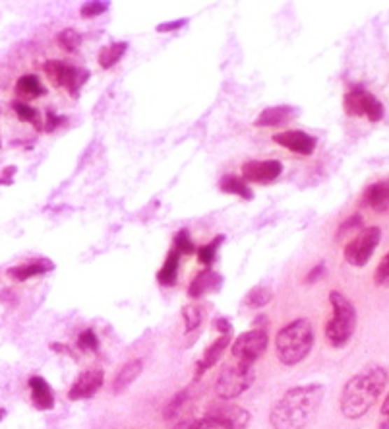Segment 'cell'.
Listing matches in <instances>:
<instances>
[{"instance_id":"obj_1","label":"cell","mask_w":389,"mask_h":429,"mask_svg":"<svg viewBox=\"0 0 389 429\" xmlns=\"http://www.w3.org/2000/svg\"><path fill=\"white\" fill-rule=\"evenodd\" d=\"M325 388L320 383L289 388L269 414L274 429H304L322 408Z\"/></svg>"},{"instance_id":"obj_2","label":"cell","mask_w":389,"mask_h":429,"mask_svg":"<svg viewBox=\"0 0 389 429\" xmlns=\"http://www.w3.org/2000/svg\"><path fill=\"white\" fill-rule=\"evenodd\" d=\"M388 381V369L381 365H370L353 375L341 390L339 404L343 416L348 420H358L368 414V410L378 402Z\"/></svg>"},{"instance_id":"obj_3","label":"cell","mask_w":389,"mask_h":429,"mask_svg":"<svg viewBox=\"0 0 389 429\" xmlns=\"http://www.w3.org/2000/svg\"><path fill=\"white\" fill-rule=\"evenodd\" d=\"M314 346V327L312 320L300 317L283 327L275 336V353L283 365H297Z\"/></svg>"},{"instance_id":"obj_4","label":"cell","mask_w":389,"mask_h":429,"mask_svg":"<svg viewBox=\"0 0 389 429\" xmlns=\"http://www.w3.org/2000/svg\"><path fill=\"white\" fill-rule=\"evenodd\" d=\"M333 315L325 325V338L333 348H343L351 342L356 328V309L353 301L341 292L330 294Z\"/></svg>"},{"instance_id":"obj_5","label":"cell","mask_w":389,"mask_h":429,"mask_svg":"<svg viewBox=\"0 0 389 429\" xmlns=\"http://www.w3.org/2000/svg\"><path fill=\"white\" fill-rule=\"evenodd\" d=\"M256 381V371L250 363H232L221 369L215 381V393L225 400H231L246 393Z\"/></svg>"},{"instance_id":"obj_6","label":"cell","mask_w":389,"mask_h":429,"mask_svg":"<svg viewBox=\"0 0 389 429\" xmlns=\"http://www.w3.org/2000/svg\"><path fill=\"white\" fill-rule=\"evenodd\" d=\"M381 239V229L378 226H370L360 229L347 245H345V261L351 266L362 268L366 266L372 254L378 249Z\"/></svg>"},{"instance_id":"obj_7","label":"cell","mask_w":389,"mask_h":429,"mask_svg":"<svg viewBox=\"0 0 389 429\" xmlns=\"http://www.w3.org/2000/svg\"><path fill=\"white\" fill-rule=\"evenodd\" d=\"M343 107L353 117H366L372 123H378L383 118V105L381 101L360 86L351 88L343 97Z\"/></svg>"},{"instance_id":"obj_8","label":"cell","mask_w":389,"mask_h":429,"mask_svg":"<svg viewBox=\"0 0 389 429\" xmlns=\"http://www.w3.org/2000/svg\"><path fill=\"white\" fill-rule=\"evenodd\" d=\"M45 74L49 76L50 82H55L58 88H64L68 93H72L74 97H78L80 88L85 84V80L90 78V72L85 68L72 67L66 64L62 60H47L45 62Z\"/></svg>"},{"instance_id":"obj_9","label":"cell","mask_w":389,"mask_h":429,"mask_svg":"<svg viewBox=\"0 0 389 429\" xmlns=\"http://www.w3.org/2000/svg\"><path fill=\"white\" fill-rule=\"evenodd\" d=\"M267 344H269L267 332L262 330V328H254V330H248V332H242L241 336L232 342L231 353L232 358H236L241 363L254 365V362H257L265 353Z\"/></svg>"},{"instance_id":"obj_10","label":"cell","mask_w":389,"mask_h":429,"mask_svg":"<svg viewBox=\"0 0 389 429\" xmlns=\"http://www.w3.org/2000/svg\"><path fill=\"white\" fill-rule=\"evenodd\" d=\"M206 418L213 421L219 429H246L250 423L248 410L227 402L211 404L207 408Z\"/></svg>"},{"instance_id":"obj_11","label":"cell","mask_w":389,"mask_h":429,"mask_svg":"<svg viewBox=\"0 0 389 429\" xmlns=\"http://www.w3.org/2000/svg\"><path fill=\"white\" fill-rule=\"evenodd\" d=\"M281 173L283 163L277 160H252L242 165V179L250 181V183H260V185L274 183Z\"/></svg>"},{"instance_id":"obj_12","label":"cell","mask_w":389,"mask_h":429,"mask_svg":"<svg viewBox=\"0 0 389 429\" xmlns=\"http://www.w3.org/2000/svg\"><path fill=\"white\" fill-rule=\"evenodd\" d=\"M105 381V373L101 369H90L82 373L80 377L76 379V383L70 388V400H83V398H92L97 395V390L103 387Z\"/></svg>"},{"instance_id":"obj_13","label":"cell","mask_w":389,"mask_h":429,"mask_svg":"<svg viewBox=\"0 0 389 429\" xmlns=\"http://www.w3.org/2000/svg\"><path fill=\"white\" fill-rule=\"evenodd\" d=\"M274 142H277L283 148L300 154V156H310L316 150V138L302 130H285L277 132L274 136Z\"/></svg>"},{"instance_id":"obj_14","label":"cell","mask_w":389,"mask_h":429,"mask_svg":"<svg viewBox=\"0 0 389 429\" xmlns=\"http://www.w3.org/2000/svg\"><path fill=\"white\" fill-rule=\"evenodd\" d=\"M52 268H55V262L45 259V257H37V259H31V261L24 262L20 266H12L8 270V276L17 280V282H24V280H29L34 276H43Z\"/></svg>"},{"instance_id":"obj_15","label":"cell","mask_w":389,"mask_h":429,"mask_svg":"<svg viewBox=\"0 0 389 429\" xmlns=\"http://www.w3.org/2000/svg\"><path fill=\"white\" fill-rule=\"evenodd\" d=\"M362 206L372 208L374 212L389 210V179L376 181L362 194Z\"/></svg>"},{"instance_id":"obj_16","label":"cell","mask_w":389,"mask_h":429,"mask_svg":"<svg viewBox=\"0 0 389 429\" xmlns=\"http://www.w3.org/2000/svg\"><path fill=\"white\" fill-rule=\"evenodd\" d=\"M297 111L289 107V105H277V107H267L260 113L256 118V126H264V128H274V126H283L295 117Z\"/></svg>"},{"instance_id":"obj_17","label":"cell","mask_w":389,"mask_h":429,"mask_svg":"<svg viewBox=\"0 0 389 429\" xmlns=\"http://www.w3.org/2000/svg\"><path fill=\"white\" fill-rule=\"evenodd\" d=\"M223 284V278L219 276L213 270H204L199 272L198 276L192 280L190 287H188V295L198 299L201 295H206L207 292H213L217 287Z\"/></svg>"},{"instance_id":"obj_18","label":"cell","mask_w":389,"mask_h":429,"mask_svg":"<svg viewBox=\"0 0 389 429\" xmlns=\"http://www.w3.org/2000/svg\"><path fill=\"white\" fill-rule=\"evenodd\" d=\"M229 344H231V334H221L213 344L207 348L204 358L198 362V377H201L207 369H211V367L221 360V355H223V352L227 350V346Z\"/></svg>"},{"instance_id":"obj_19","label":"cell","mask_w":389,"mask_h":429,"mask_svg":"<svg viewBox=\"0 0 389 429\" xmlns=\"http://www.w3.org/2000/svg\"><path fill=\"white\" fill-rule=\"evenodd\" d=\"M29 387H31V398L34 404L39 410H50L55 406V396L50 390L49 383L43 377H31L29 379Z\"/></svg>"},{"instance_id":"obj_20","label":"cell","mask_w":389,"mask_h":429,"mask_svg":"<svg viewBox=\"0 0 389 429\" xmlns=\"http://www.w3.org/2000/svg\"><path fill=\"white\" fill-rule=\"evenodd\" d=\"M141 369H143V362H141V360H134V362L125 363V365H122V369L118 371L115 383H113V393H115V395L125 393L126 388L130 387L134 381L138 379V375L141 373Z\"/></svg>"},{"instance_id":"obj_21","label":"cell","mask_w":389,"mask_h":429,"mask_svg":"<svg viewBox=\"0 0 389 429\" xmlns=\"http://www.w3.org/2000/svg\"><path fill=\"white\" fill-rule=\"evenodd\" d=\"M16 92L22 97H41L47 93L45 86L41 84V80L35 74L22 76L16 82Z\"/></svg>"},{"instance_id":"obj_22","label":"cell","mask_w":389,"mask_h":429,"mask_svg":"<svg viewBox=\"0 0 389 429\" xmlns=\"http://www.w3.org/2000/svg\"><path fill=\"white\" fill-rule=\"evenodd\" d=\"M178 264H181V254L173 249V251L167 254L165 264H163V268L159 270L157 274V280L163 286H174L176 274H178Z\"/></svg>"},{"instance_id":"obj_23","label":"cell","mask_w":389,"mask_h":429,"mask_svg":"<svg viewBox=\"0 0 389 429\" xmlns=\"http://www.w3.org/2000/svg\"><path fill=\"white\" fill-rule=\"evenodd\" d=\"M126 49H128V43L125 41H118V43H111V45H107V47H103V49L99 50V64L101 68H113L118 62V60L122 59V55L126 53Z\"/></svg>"},{"instance_id":"obj_24","label":"cell","mask_w":389,"mask_h":429,"mask_svg":"<svg viewBox=\"0 0 389 429\" xmlns=\"http://www.w3.org/2000/svg\"><path fill=\"white\" fill-rule=\"evenodd\" d=\"M219 186H221V191H225V193L236 194V196H242V198H246V200L252 198V191H250V186L246 185V181H244L242 177L225 175L223 179H221Z\"/></svg>"},{"instance_id":"obj_25","label":"cell","mask_w":389,"mask_h":429,"mask_svg":"<svg viewBox=\"0 0 389 429\" xmlns=\"http://www.w3.org/2000/svg\"><path fill=\"white\" fill-rule=\"evenodd\" d=\"M12 109L16 111L17 118H20L22 123H29V125H34L35 128H43L39 111L31 107L29 103H25V101H14V103H12Z\"/></svg>"},{"instance_id":"obj_26","label":"cell","mask_w":389,"mask_h":429,"mask_svg":"<svg viewBox=\"0 0 389 429\" xmlns=\"http://www.w3.org/2000/svg\"><path fill=\"white\" fill-rule=\"evenodd\" d=\"M274 299V294H271V290H267V287L264 286H257L254 287V290H250L248 294H246V297H244V303L248 305V307H265L267 303Z\"/></svg>"},{"instance_id":"obj_27","label":"cell","mask_w":389,"mask_h":429,"mask_svg":"<svg viewBox=\"0 0 389 429\" xmlns=\"http://www.w3.org/2000/svg\"><path fill=\"white\" fill-rule=\"evenodd\" d=\"M57 39L58 45L64 50H68V53H74V50H78V47L82 45V35L78 34L76 29H72V27L62 29V32L58 34Z\"/></svg>"},{"instance_id":"obj_28","label":"cell","mask_w":389,"mask_h":429,"mask_svg":"<svg viewBox=\"0 0 389 429\" xmlns=\"http://www.w3.org/2000/svg\"><path fill=\"white\" fill-rule=\"evenodd\" d=\"M183 319H184V330L190 334L192 330H196V328L201 325L204 315H201V309H199L198 305H186L183 309Z\"/></svg>"},{"instance_id":"obj_29","label":"cell","mask_w":389,"mask_h":429,"mask_svg":"<svg viewBox=\"0 0 389 429\" xmlns=\"http://www.w3.org/2000/svg\"><path fill=\"white\" fill-rule=\"evenodd\" d=\"M225 237L223 236H217L211 243L204 245V247H199L198 249V259L201 264H211V262L215 261V254H217V249H219V245L223 243Z\"/></svg>"},{"instance_id":"obj_30","label":"cell","mask_w":389,"mask_h":429,"mask_svg":"<svg viewBox=\"0 0 389 429\" xmlns=\"http://www.w3.org/2000/svg\"><path fill=\"white\" fill-rule=\"evenodd\" d=\"M188 400V390H183V393H178V395L173 396V400L167 404L165 406V412H163V418H165L167 421L174 420L178 414H181V410H183L184 402Z\"/></svg>"},{"instance_id":"obj_31","label":"cell","mask_w":389,"mask_h":429,"mask_svg":"<svg viewBox=\"0 0 389 429\" xmlns=\"http://www.w3.org/2000/svg\"><path fill=\"white\" fill-rule=\"evenodd\" d=\"M174 251L178 252V254H192V252L196 251L188 229H181L176 233V237H174Z\"/></svg>"},{"instance_id":"obj_32","label":"cell","mask_w":389,"mask_h":429,"mask_svg":"<svg viewBox=\"0 0 389 429\" xmlns=\"http://www.w3.org/2000/svg\"><path fill=\"white\" fill-rule=\"evenodd\" d=\"M97 346H99V340H97V336H95V332H93L92 328L83 330L82 334H80V338H78V348H80V350H85V352H95V350H97Z\"/></svg>"},{"instance_id":"obj_33","label":"cell","mask_w":389,"mask_h":429,"mask_svg":"<svg viewBox=\"0 0 389 429\" xmlns=\"http://www.w3.org/2000/svg\"><path fill=\"white\" fill-rule=\"evenodd\" d=\"M173 429H219L211 420L207 418H196V420H184L176 423Z\"/></svg>"},{"instance_id":"obj_34","label":"cell","mask_w":389,"mask_h":429,"mask_svg":"<svg viewBox=\"0 0 389 429\" xmlns=\"http://www.w3.org/2000/svg\"><path fill=\"white\" fill-rule=\"evenodd\" d=\"M374 282L378 286H388L389 284V251L386 252V257L381 259L378 268H376V274H374Z\"/></svg>"},{"instance_id":"obj_35","label":"cell","mask_w":389,"mask_h":429,"mask_svg":"<svg viewBox=\"0 0 389 429\" xmlns=\"http://www.w3.org/2000/svg\"><path fill=\"white\" fill-rule=\"evenodd\" d=\"M108 2H99V0H93V2H85L82 6V16L83 18H95L107 12Z\"/></svg>"},{"instance_id":"obj_36","label":"cell","mask_w":389,"mask_h":429,"mask_svg":"<svg viewBox=\"0 0 389 429\" xmlns=\"http://www.w3.org/2000/svg\"><path fill=\"white\" fill-rule=\"evenodd\" d=\"M362 226V218L356 214V216H353V218H348L347 222H343L339 226V231H337V239H343L345 237V233H348V231H353L355 227H360Z\"/></svg>"},{"instance_id":"obj_37","label":"cell","mask_w":389,"mask_h":429,"mask_svg":"<svg viewBox=\"0 0 389 429\" xmlns=\"http://www.w3.org/2000/svg\"><path fill=\"white\" fill-rule=\"evenodd\" d=\"M64 121H66V118L60 117V115H55L52 111H49V113H47V123H45V126H43V128H45L47 132H55V130H57L58 126L62 125Z\"/></svg>"},{"instance_id":"obj_38","label":"cell","mask_w":389,"mask_h":429,"mask_svg":"<svg viewBox=\"0 0 389 429\" xmlns=\"http://www.w3.org/2000/svg\"><path fill=\"white\" fill-rule=\"evenodd\" d=\"M188 20L186 18H183V20H176V22H169V24H161L157 25V32L159 34H167V32H173V29H178V27H183L184 24H186Z\"/></svg>"},{"instance_id":"obj_39","label":"cell","mask_w":389,"mask_h":429,"mask_svg":"<svg viewBox=\"0 0 389 429\" xmlns=\"http://www.w3.org/2000/svg\"><path fill=\"white\" fill-rule=\"evenodd\" d=\"M323 272H325V266H323V264H318L316 268L310 270V274L306 276V284H314V282H318V280L323 276Z\"/></svg>"},{"instance_id":"obj_40","label":"cell","mask_w":389,"mask_h":429,"mask_svg":"<svg viewBox=\"0 0 389 429\" xmlns=\"http://www.w3.org/2000/svg\"><path fill=\"white\" fill-rule=\"evenodd\" d=\"M215 327L217 330L221 332V334H232V327H231V322L227 319H219L215 322Z\"/></svg>"},{"instance_id":"obj_41","label":"cell","mask_w":389,"mask_h":429,"mask_svg":"<svg viewBox=\"0 0 389 429\" xmlns=\"http://www.w3.org/2000/svg\"><path fill=\"white\" fill-rule=\"evenodd\" d=\"M381 414H383L386 418H389V393L388 396L383 398V404H381Z\"/></svg>"},{"instance_id":"obj_42","label":"cell","mask_w":389,"mask_h":429,"mask_svg":"<svg viewBox=\"0 0 389 429\" xmlns=\"http://www.w3.org/2000/svg\"><path fill=\"white\" fill-rule=\"evenodd\" d=\"M4 416H6V410H2V408H0V421L4 420Z\"/></svg>"}]
</instances>
